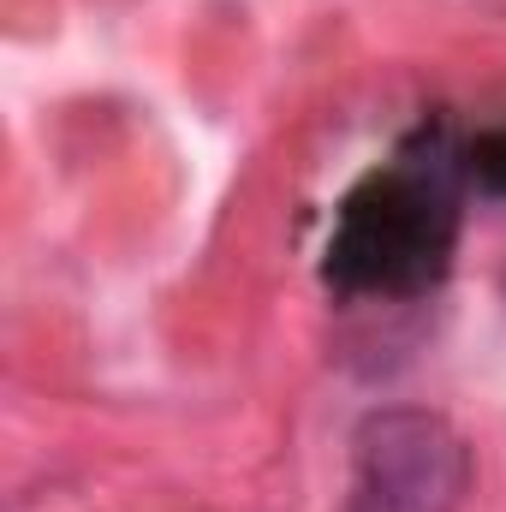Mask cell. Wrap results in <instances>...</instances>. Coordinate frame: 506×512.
<instances>
[{"mask_svg":"<svg viewBox=\"0 0 506 512\" xmlns=\"http://www.w3.org/2000/svg\"><path fill=\"white\" fill-rule=\"evenodd\" d=\"M471 447L429 405H381L352 435L346 512H465Z\"/></svg>","mask_w":506,"mask_h":512,"instance_id":"cell-2","label":"cell"},{"mask_svg":"<svg viewBox=\"0 0 506 512\" xmlns=\"http://www.w3.org/2000/svg\"><path fill=\"white\" fill-rule=\"evenodd\" d=\"M465 179L489 197H506V131H489L465 149Z\"/></svg>","mask_w":506,"mask_h":512,"instance_id":"cell-3","label":"cell"},{"mask_svg":"<svg viewBox=\"0 0 506 512\" xmlns=\"http://www.w3.org/2000/svg\"><path fill=\"white\" fill-rule=\"evenodd\" d=\"M459 179L465 161L399 155L376 167L334 221L328 239V286L352 298H417L447 280L459 251Z\"/></svg>","mask_w":506,"mask_h":512,"instance_id":"cell-1","label":"cell"},{"mask_svg":"<svg viewBox=\"0 0 506 512\" xmlns=\"http://www.w3.org/2000/svg\"><path fill=\"white\" fill-rule=\"evenodd\" d=\"M501 292H506V280H501Z\"/></svg>","mask_w":506,"mask_h":512,"instance_id":"cell-4","label":"cell"}]
</instances>
